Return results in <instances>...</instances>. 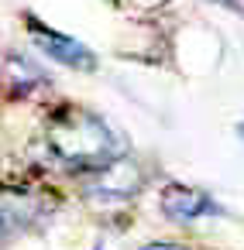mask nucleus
Listing matches in <instances>:
<instances>
[{"mask_svg": "<svg viewBox=\"0 0 244 250\" xmlns=\"http://www.w3.org/2000/svg\"><path fill=\"white\" fill-rule=\"evenodd\" d=\"M158 206H162V212H165L172 223H193V219H203V216L220 212V206H217L203 188L179 185V182H172V185L162 188Z\"/></svg>", "mask_w": 244, "mask_h": 250, "instance_id": "nucleus-5", "label": "nucleus"}, {"mask_svg": "<svg viewBox=\"0 0 244 250\" xmlns=\"http://www.w3.org/2000/svg\"><path fill=\"white\" fill-rule=\"evenodd\" d=\"M97 250H103V247H97Z\"/></svg>", "mask_w": 244, "mask_h": 250, "instance_id": "nucleus-11", "label": "nucleus"}, {"mask_svg": "<svg viewBox=\"0 0 244 250\" xmlns=\"http://www.w3.org/2000/svg\"><path fill=\"white\" fill-rule=\"evenodd\" d=\"M45 144L66 168L90 171V175L107 168L110 161L124 158V144L110 130V124L79 106H62L49 117Z\"/></svg>", "mask_w": 244, "mask_h": 250, "instance_id": "nucleus-1", "label": "nucleus"}, {"mask_svg": "<svg viewBox=\"0 0 244 250\" xmlns=\"http://www.w3.org/2000/svg\"><path fill=\"white\" fill-rule=\"evenodd\" d=\"M28 35L35 38V45H38L49 59L69 65V69H79V72H93V69H97V55H93L83 42H76V38H69V35H62V31L45 28L38 18H28Z\"/></svg>", "mask_w": 244, "mask_h": 250, "instance_id": "nucleus-4", "label": "nucleus"}, {"mask_svg": "<svg viewBox=\"0 0 244 250\" xmlns=\"http://www.w3.org/2000/svg\"><path fill=\"white\" fill-rule=\"evenodd\" d=\"M237 134H241V141H244V124H241V127H237Z\"/></svg>", "mask_w": 244, "mask_h": 250, "instance_id": "nucleus-9", "label": "nucleus"}, {"mask_svg": "<svg viewBox=\"0 0 244 250\" xmlns=\"http://www.w3.org/2000/svg\"><path fill=\"white\" fill-rule=\"evenodd\" d=\"M0 86L7 89L11 100H28L31 93L45 89L49 79L35 62H28L21 55H4V62H0Z\"/></svg>", "mask_w": 244, "mask_h": 250, "instance_id": "nucleus-6", "label": "nucleus"}, {"mask_svg": "<svg viewBox=\"0 0 244 250\" xmlns=\"http://www.w3.org/2000/svg\"><path fill=\"white\" fill-rule=\"evenodd\" d=\"M223 4H230V0H223Z\"/></svg>", "mask_w": 244, "mask_h": 250, "instance_id": "nucleus-10", "label": "nucleus"}, {"mask_svg": "<svg viewBox=\"0 0 244 250\" xmlns=\"http://www.w3.org/2000/svg\"><path fill=\"white\" fill-rule=\"evenodd\" d=\"M49 212V199L28 188H14V185H0V236L7 233H21L31 229L35 223H42Z\"/></svg>", "mask_w": 244, "mask_h": 250, "instance_id": "nucleus-3", "label": "nucleus"}, {"mask_svg": "<svg viewBox=\"0 0 244 250\" xmlns=\"http://www.w3.org/2000/svg\"><path fill=\"white\" fill-rule=\"evenodd\" d=\"M134 7H158V4H165V0H131Z\"/></svg>", "mask_w": 244, "mask_h": 250, "instance_id": "nucleus-8", "label": "nucleus"}, {"mask_svg": "<svg viewBox=\"0 0 244 250\" xmlns=\"http://www.w3.org/2000/svg\"><path fill=\"white\" fill-rule=\"evenodd\" d=\"M141 250H189V247H182V243H148Z\"/></svg>", "mask_w": 244, "mask_h": 250, "instance_id": "nucleus-7", "label": "nucleus"}, {"mask_svg": "<svg viewBox=\"0 0 244 250\" xmlns=\"http://www.w3.org/2000/svg\"><path fill=\"white\" fill-rule=\"evenodd\" d=\"M141 185H145V168L134 158H117L107 168L93 171V178L86 185V195L103 199V202H127L141 192Z\"/></svg>", "mask_w": 244, "mask_h": 250, "instance_id": "nucleus-2", "label": "nucleus"}]
</instances>
